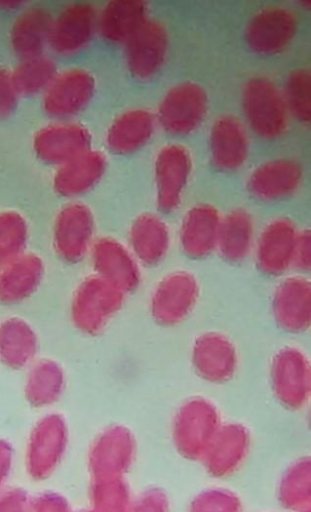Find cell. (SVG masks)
Segmentation results:
<instances>
[{
	"instance_id": "cell-1",
	"label": "cell",
	"mask_w": 311,
	"mask_h": 512,
	"mask_svg": "<svg viewBox=\"0 0 311 512\" xmlns=\"http://www.w3.org/2000/svg\"><path fill=\"white\" fill-rule=\"evenodd\" d=\"M125 297L126 294L101 277L87 276L72 295L70 316L73 325L85 335L100 334L122 309Z\"/></svg>"
},
{
	"instance_id": "cell-2",
	"label": "cell",
	"mask_w": 311,
	"mask_h": 512,
	"mask_svg": "<svg viewBox=\"0 0 311 512\" xmlns=\"http://www.w3.org/2000/svg\"><path fill=\"white\" fill-rule=\"evenodd\" d=\"M221 425L220 413L211 400L190 397L179 406L172 420L175 449L184 458L201 461Z\"/></svg>"
},
{
	"instance_id": "cell-3",
	"label": "cell",
	"mask_w": 311,
	"mask_h": 512,
	"mask_svg": "<svg viewBox=\"0 0 311 512\" xmlns=\"http://www.w3.org/2000/svg\"><path fill=\"white\" fill-rule=\"evenodd\" d=\"M269 380L277 401L286 409H303L311 396V364L301 348L286 345L272 356Z\"/></svg>"
},
{
	"instance_id": "cell-4",
	"label": "cell",
	"mask_w": 311,
	"mask_h": 512,
	"mask_svg": "<svg viewBox=\"0 0 311 512\" xmlns=\"http://www.w3.org/2000/svg\"><path fill=\"white\" fill-rule=\"evenodd\" d=\"M242 105L250 128L258 136L275 139L285 132L289 111L282 90L272 80L257 76L247 81Z\"/></svg>"
},
{
	"instance_id": "cell-5",
	"label": "cell",
	"mask_w": 311,
	"mask_h": 512,
	"mask_svg": "<svg viewBox=\"0 0 311 512\" xmlns=\"http://www.w3.org/2000/svg\"><path fill=\"white\" fill-rule=\"evenodd\" d=\"M199 297V281L192 272L172 271L154 286L149 299L150 315L160 326L179 325L194 311Z\"/></svg>"
},
{
	"instance_id": "cell-6",
	"label": "cell",
	"mask_w": 311,
	"mask_h": 512,
	"mask_svg": "<svg viewBox=\"0 0 311 512\" xmlns=\"http://www.w3.org/2000/svg\"><path fill=\"white\" fill-rule=\"evenodd\" d=\"M95 218L84 203L71 202L57 213L52 233L55 253L64 262L75 264L82 261L95 242Z\"/></svg>"
},
{
	"instance_id": "cell-7",
	"label": "cell",
	"mask_w": 311,
	"mask_h": 512,
	"mask_svg": "<svg viewBox=\"0 0 311 512\" xmlns=\"http://www.w3.org/2000/svg\"><path fill=\"white\" fill-rule=\"evenodd\" d=\"M208 106V95L202 86L194 82H183L166 92L155 116L166 132L184 136L194 132L203 123Z\"/></svg>"
},
{
	"instance_id": "cell-8",
	"label": "cell",
	"mask_w": 311,
	"mask_h": 512,
	"mask_svg": "<svg viewBox=\"0 0 311 512\" xmlns=\"http://www.w3.org/2000/svg\"><path fill=\"white\" fill-rule=\"evenodd\" d=\"M96 90L94 76L83 68L58 72L42 93V107L49 116L67 120L82 112Z\"/></svg>"
},
{
	"instance_id": "cell-9",
	"label": "cell",
	"mask_w": 311,
	"mask_h": 512,
	"mask_svg": "<svg viewBox=\"0 0 311 512\" xmlns=\"http://www.w3.org/2000/svg\"><path fill=\"white\" fill-rule=\"evenodd\" d=\"M190 360L196 375L211 384L229 382L239 366L236 345L228 336L216 331L204 332L194 339Z\"/></svg>"
},
{
	"instance_id": "cell-10",
	"label": "cell",
	"mask_w": 311,
	"mask_h": 512,
	"mask_svg": "<svg viewBox=\"0 0 311 512\" xmlns=\"http://www.w3.org/2000/svg\"><path fill=\"white\" fill-rule=\"evenodd\" d=\"M94 274L124 294L135 292L142 281L141 265L127 245L110 236L95 240L91 251Z\"/></svg>"
},
{
	"instance_id": "cell-11",
	"label": "cell",
	"mask_w": 311,
	"mask_h": 512,
	"mask_svg": "<svg viewBox=\"0 0 311 512\" xmlns=\"http://www.w3.org/2000/svg\"><path fill=\"white\" fill-rule=\"evenodd\" d=\"M298 231L294 222L286 217L272 219L264 226L253 248L255 264L261 273L279 277L292 269Z\"/></svg>"
},
{
	"instance_id": "cell-12",
	"label": "cell",
	"mask_w": 311,
	"mask_h": 512,
	"mask_svg": "<svg viewBox=\"0 0 311 512\" xmlns=\"http://www.w3.org/2000/svg\"><path fill=\"white\" fill-rule=\"evenodd\" d=\"M271 310L276 324L290 334H302L311 326V282L303 274L284 277L275 287Z\"/></svg>"
},
{
	"instance_id": "cell-13",
	"label": "cell",
	"mask_w": 311,
	"mask_h": 512,
	"mask_svg": "<svg viewBox=\"0 0 311 512\" xmlns=\"http://www.w3.org/2000/svg\"><path fill=\"white\" fill-rule=\"evenodd\" d=\"M191 168V156L184 146L169 144L158 151L154 164L156 203L162 213L179 208Z\"/></svg>"
},
{
	"instance_id": "cell-14",
	"label": "cell",
	"mask_w": 311,
	"mask_h": 512,
	"mask_svg": "<svg viewBox=\"0 0 311 512\" xmlns=\"http://www.w3.org/2000/svg\"><path fill=\"white\" fill-rule=\"evenodd\" d=\"M124 44L130 73L137 79L147 80L164 64L168 50L167 30L158 20L148 17Z\"/></svg>"
},
{
	"instance_id": "cell-15",
	"label": "cell",
	"mask_w": 311,
	"mask_h": 512,
	"mask_svg": "<svg viewBox=\"0 0 311 512\" xmlns=\"http://www.w3.org/2000/svg\"><path fill=\"white\" fill-rule=\"evenodd\" d=\"M97 20L98 12L92 4L67 5L53 18L48 45L62 56L80 52L97 31Z\"/></svg>"
},
{
	"instance_id": "cell-16",
	"label": "cell",
	"mask_w": 311,
	"mask_h": 512,
	"mask_svg": "<svg viewBox=\"0 0 311 512\" xmlns=\"http://www.w3.org/2000/svg\"><path fill=\"white\" fill-rule=\"evenodd\" d=\"M298 19L289 8L267 7L249 21L245 36L249 47L264 55H272L286 49L296 35Z\"/></svg>"
},
{
	"instance_id": "cell-17",
	"label": "cell",
	"mask_w": 311,
	"mask_h": 512,
	"mask_svg": "<svg viewBox=\"0 0 311 512\" xmlns=\"http://www.w3.org/2000/svg\"><path fill=\"white\" fill-rule=\"evenodd\" d=\"M33 149L41 161L60 166L91 149V135L82 124L59 120L35 133Z\"/></svg>"
},
{
	"instance_id": "cell-18",
	"label": "cell",
	"mask_w": 311,
	"mask_h": 512,
	"mask_svg": "<svg viewBox=\"0 0 311 512\" xmlns=\"http://www.w3.org/2000/svg\"><path fill=\"white\" fill-rule=\"evenodd\" d=\"M250 447L251 436L246 426L237 422L222 423L201 461L210 475L228 477L241 468Z\"/></svg>"
},
{
	"instance_id": "cell-19",
	"label": "cell",
	"mask_w": 311,
	"mask_h": 512,
	"mask_svg": "<svg viewBox=\"0 0 311 512\" xmlns=\"http://www.w3.org/2000/svg\"><path fill=\"white\" fill-rule=\"evenodd\" d=\"M222 217L210 204H197L183 216L179 228L180 248L187 257L205 259L216 251Z\"/></svg>"
},
{
	"instance_id": "cell-20",
	"label": "cell",
	"mask_w": 311,
	"mask_h": 512,
	"mask_svg": "<svg viewBox=\"0 0 311 512\" xmlns=\"http://www.w3.org/2000/svg\"><path fill=\"white\" fill-rule=\"evenodd\" d=\"M303 180L301 165L292 159L266 161L250 174L249 192L262 201H279L294 194Z\"/></svg>"
},
{
	"instance_id": "cell-21",
	"label": "cell",
	"mask_w": 311,
	"mask_h": 512,
	"mask_svg": "<svg viewBox=\"0 0 311 512\" xmlns=\"http://www.w3.org/2000/svg\"><path fill=\"white\" fill-rule=\"evenodd\" d=\"M127 246L140 265L157 266L164 261L170 251V228L165 220L156 214H140L129 228Z\"/></svg>"
},
{
	"instance_id": "cell-22",
	"label": "cell",
	"mask_w": 311,
	"mask_h": 512,
	"mask_svg": "<svg viewBox=\"0 0 311 512\" xmlns=\"http://www.w3.org/2000/svg\"><path fill=\"white\" fill-rule=\"evenodd\" d=\"M93 453V466L99 478L123 477L132 466L137 443L132 431L123 425L106 429Z\"/></svg>"
},
{
	"instance_id": "cell-23",
	"label": "cell",
	"mask_w": 311,
	"mask_h": 512,
	"mask_svg": "<svg viewBox=\"0 0 311 512\" xmlns=\"http://www.w3.org/2000/svg\"><path fill=\"white\" fill-rule=\"evenodd\" d=\"M211 161L223 171H234L244 165L249 154V138L243 124L234 116L215 120L209 137Z\"/></svg>"
},
{
	"instance_id": "cell-24",
	"label": "cell",
	"mask_w": 311,
	"mask_h": 512,
	"mask_svg": "<svg viewBox=\"0 0 311 512\" xmlns=\"http://www.w3.org/2000/svg\"><path fill=\"white\" fill-rule=\"evenodd\" d=\"M106 165L105 155L91 148L58 166L52 179L53 188L67 198L83 195L101 180Z\"/></svg>"
},
{
	"instance_id": "cell-25",
	"label": "cell",
	"mask_w": 311,
	"mask_h": 512,
	"mask_svg": "<svg viewBox=\"0 0 311 512\" xmlns=\"http://www.w3.org/2000/svg\"><path fill=\"white\" fill-rule=\"evenodd\" d=\"M45 275L42 258L23 253L0 267V303L14 305L29 299L40 287Z\"/></svg>"
},
{
	"instance_id": "cell-26",
	"label": "cell",
	"mask_w": 311,
	"mask_h": 512,
	"mask_svg": "<svg viewBox=\"0 0 311 512\" xmlns=\"http://www.w3.org/2000/svg\"><path fill=\"white\" fill-rule=\"evenodd\" d=\"M156 122V116L147 109L135 108L122 113L107 130V147L120 155L136 152L152 138Z\"/></svg>"
},
{
	"instance_id": "cell-27",
	"label": "cell",
	"mask_w": 311,
	"mask_h": 512,
	"mask_svg": "<svg viewBox=\"0 0 311 512\" xmlns=\"http://www.w3.org/2000/svg\"><path fill=\"white\" fill-rule=\"evenodd\" d=\"M53 17L42 7H29L14 20L9 34L10 45L21 59L43 54L49 42Z\"/></svg>"
},
{
	"instance_id": "cell-28",
	"label": "cell",
	"mask_w": 311,
	"mask_h": 512,
	"mask_svg": "<svg viewBox=\"0 0 311 512\" xmlns=\"http://www.w3.org/2000/svg\"><path fill=\"white\" fill-rule=\"evenodd\" d=\"M38 336L24 319L13 316L0 323V362L13 370L29 367L38 352Z\"/></svg>"
},
{
	"instance_id": "cell-29",
	"label": "cell",
	"mask_w": 311,
	"mask_h": 512,
	"mask_svg": "<svg viewBox=\"0 0 311 512\" xmlns=\"http://www.w3.org/2000/svg\"><path fill=\"white\" fill-rule=\"evenodd\" d=\"M255 240L251 214L242 208L234 209L221 219L216 251L227 262L241 263L253 252Z\"/></svg>"
},
{
	"instance_id": "cell-30",
	"label": "cell",
	"mask_w": 311,
	"mask_h": 512,
	"mask_svg": "<svg viewBox=\"0 0 311 512\" xmlns=\"http://www.w3.org/2000/svg\"><path fill=\"white\" fill-rule=\"evenodd\" d=\"M147 18L148 7L143 1H111L98 12L97 31L111 43H125Z\"/></svg>"
},
{
	"instance_id": "cell-31",
	"label": "cell",
	"mask_w": 311,
	"mask_h": 512,
	"mask_svg": "<svg viewBox=\"0 0 311 512\" xmlns=\"http://www.w3.org/2000/svg\"><path fill=\"white\" fill-rule=\"evenodd\" d=\"M27 400L35 406H47L62 395L66 377L62 366L53 359L43 358L29 366L24 383Z\"/></svg>"
},
{
	"instance_id": "cell-32",
	"label": "cell",
	"mask_w": 311,
	"mask_h": 512,
	"mask_svg": "<svg viewBox=\"0 0 311 512\" xmlns=\"http://www.w3.org/2000/svg\"><path fill=\"white\" fill-rule=\"evenodd\" d=\"M280 505L290 511L310 508L311 461L310 457L295 460L283 473L277 488Z\"/></svg>"
},
{
	"instance_id": "cell-33",
	"label": "cell",
	"mask_w": 311,
	"mask_h": 512,
	"mask_svg": "<svg viewBox=\"0 0 311 512\" xmlns=\"http://www.w3.org/2000/svg\"><path fill=\"white\" fill-rule=\"evenodd\" d=\"M57 73L54 60L44 54L21 59L11 71L14 85L20 96L43 93Z\"/></svg>"
},
{
	"instance_id": "cell-34",
	"label": "cell",
	"mask_w": 311,
	"mask_h": 512,
	"mask_svg": "<svg viewBox=\"0 0 311 512\" xmlns=\"http://www.w3.org/2000/svg\"><path fill=\"white\" fill-rule=\"evenodd\" d=\"M28 238V223L21 213L0 212V267L25 253Z\"/></svg>"
},
{
	"instance_id": "cell-35",
	"label": "cell",
	"mask_w": 311,
	"mask_h": 512,
	"mask_svg": "<svg viewBox=\"0 0 311 512\" xmlns=\"http://www.w3.org/2000/svg\"><path fill=\"white\" fill-rule=\"evenodd\" d=\"M290 114L302 123L311 120V78L304 68L289 74L282 91Z\"/></svg>"
},
{
	"instance_id": "cell-36",
	"label": "cell",
	"mask_w": 311,
	"mask_h": 512,
	"mask_svg": "<svg viewBox=\"0 0 311 512\" xmlns=\"http://www.w3.org/2000/svg\"><path fill=\"white\" fill-rule=\"evenodd\" d=\"M95 488L94 498L98 512L128 511L132 497L123 477L100 478Z\"/></svg>"
},
{
	"instance_id": "cell-37",
	"label": "cell",
	"mask_w": 311,
	"mask_h": 512,
	"mask_svg": "<svg viewBox=\"0 0 311 512\" xmlns=\"http://www.w3.org/2000/svg\"><path fill=\"white\" fill-rule=\"evenodd\" d=\"M240 497L224 487H210L193 497L188 512H242Z\"/></svg>"
},
{
	"instance_id": "cell-38",
	"label": "cell",
	"mask_w": 311,
	"mask_h": 512,
	"mask_svg": "<svg viewBox=\"0 0 311 512\" xmlns=\"http://www.w3.org/2000/svg\"><path fill=\"white\" fill-rule=\"evenodd\" d=\"M127 512H170L169 497L159 487L147 488L132 499Z\"/></svg>"
},
{
	"instance_id": "cell-39",
	"label": "cell",
	"mask_w": 311,
	"mask_h": 512,
	"mask_svg": "<svg viewBox=\"0 0 311 512\" xmlns=\"http://www.w3.org/2000/svg\"><path fill=\"white\" fill-rule=\"evenodd\" d=\"M19 97L11 71L0 67V119L7 118L15 111Z\"/></svg>"
},
{
	"instance_id": "cell-40",
	"label": "cell",
	"mask_w": 311,
	"mask_h": 512,
	"mask_svg": "<svg viewBox=\"0 0 311 512\" xmlns=\"http://www.w3.org/2000/svg\"><path fill=\"white\" fill-rule=\"evenodd\" d=\"M292 268L298 274L303 275L311 269V233L309 229L298 231L293 251Z\"/></svg>"
},
{
	"instance_id": "cell-41",
	"label": "cell",
	"mask_w": 311,
	"mask_h": 512,
	"mask_svg": "<svg viewBox=\"0 0 311 512\" xmlns=\"http://www.w3.org/2000/svg\"><path fill=\"white\" fill-rule=\"evenodd\" d=\"M297 512H310V508H306V509H303V510H300V511H297Z\"/></svg>"
}]
</instances>
